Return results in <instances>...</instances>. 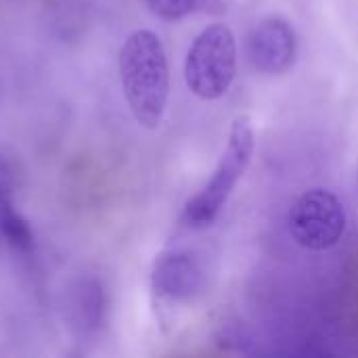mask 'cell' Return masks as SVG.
Returning a JSON list of instances; mask_svg holds the SVG:
<instances>
[{
    "label": "cell",
    "mask_w": 358,
    "mask_h": 358,
    "mask_svg": "<svg viewBox=\"0 0 358 358\" xmlns=\"http://www.w3.org/2000/svg\"><path fill=\"white\" fill-rule=\"evenodd\" d=\"M120 78L134 120L155 130L170 99V67L159 36L151 29L132 31L120 50Z\"/></svg>",
    "instance_id": "6da1fadb"
},
{
    "label": "cell",
    "mask_w": 358,
    "mask_h": 358,
    "mask_svg": "<svg viewBox=\"0 0 358 358\" xmlns=\"http://www.w3.org/2000/svg\"><path fill=\"white\" fill-rule=\"evenodd\" d=\"M256 149V138H254V128L248 115H239L233 120L231 130H229V141L227 147L206 182V187L195 193L182 210V224L201 231L212 227L218 216L222 214L224 206L229 203L235 187L248 172L252 157Z\"/></svg>",
    "instance_id": "7a4b0ae2"
},
{
    "label": "cell",
    "mask_w": 358,
    "mask_h": 358,
    "mask_svg": "<svg viewBox=\"0 0 358 358\" xmlns=\"http://www.w3.org/2000/svg\"><path fill=\"white\" fill-rule=\"evenodd\" d=\"M237 76V40L229 25L212 23L193 40L185 59V84L201 101L222 99Z\"/></svg>",
    "instance_id": "3957f363"
},
{
    "label": "cell",
    "mask_w": 358,
    "mask_h": 358,
    "mask_svg": "<svg viewBox=\"0 0 358 358\" xmlns=\"http://www.w3.org/2000/svg\"><path fill=\"white\" fill-rule=\"evenodd\" d=\"M287 229L294 241L310 252L336 248L348 229V214L342 199L329 189H308L292 206Z\"/></svg>",
    "instance_id": "277c9868"
},
{
    "label": "cell",
    "mask_w": 358,
    "mask_h": 358,
    "mask_svg": "<svg viewBox=\"0 0 358 358\" xmlns=\"http://www.w3.org/2000/svg\"><path fill=\"white\" fill-rule=\"evenodd\" d=\"M250 65L264 76H281L289 71L298 57V36L283 17L262 19L245 40Z\"/></svg>",
    "instance_id": "5b68a950"
},
{
    "label": "cell",
    "mask_w": 358,
    "mask_h": 358,
    "mask_svg": "<svg viewBox=\"0 0 358 358\" xmlns=\"http://www.w3.org/2000/svg\"><path fill=\"white\" fill-rule=\"evenodd\" d=\"M153 292L168 302H191L206 287V268L195 252L170 250L164 252L151 271Z\"/></svg>",
    "instance_id": "8992f818"
},
{
    "label": "cell",
    "mask_w": 358,
    "mask_h": 358,
    "mask_svg": "<svg viewBox=\"0 0 358 358\" xmlns=\"http://www.w3.org/2000/svg\"><path fill=\"white\" fill-rule=\"evenodd\" d=\"M0 237L17 252H29L34 245V233L27 220L15 210L13 176L4 162H0Z\"/></svg>",
    "instance_id": "52a82bcc"
},
{
    "label": "cell",
    "mask_w": 358,
    "mask_h": 358,
    "mask_svg": "<svg viewBox=\"0 0 358 358\" xmlns=\"http://www.w3.org/2000/svg\"><path fill=\"white\" fill-rule=\"evenodd\" d=\"M69 310L73 317V325L80 327L82 334L94 331L101 325L103 313H105V294H103L101 283L94 279L80 281L73 289Z\"/></svg>",
    "instance_id": "ba28073f"
},
{
    "label": "cell",
    "mask_w": 358,
    "mask_h": 358,
    "mask_svg": "<svg viewBox=\"0 0 358 358\" xmlns=\"http://www.w3.org/2000/svg\"><path fill=\"white\" fill-rule=\"evenodd\" d=\"M145 4L162 21H180L201 10H224V6L218 0H145Z\"/></svg>",
    "instance_id": "9c48e42d"
}]
</instances>
